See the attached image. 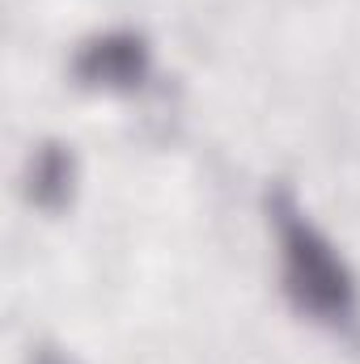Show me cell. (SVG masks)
<instances>
[{
  "instance_id": "cell-3",
  "label": "cell",
  "mask_w": 360,
  "mask_h": 364,
  "mask_svg": "<svg viewBox=\"0 0 360 364\" xmlns=\"http://www.w3.org/2000/svg\"><path fill=\"white\" fill-rule=\"evenodd\" d=\"M77 186V157L68 144L47 140L26 161V199L43 212H64Z\"/></svg>"
},
{
  "instance_id": "cell-1",
  "label": "cell",
  "mask_w": 360,
  "mask_h": 364,
  "mask_svg": "<svg viewBox=\"0 0 360 364\" xmlns=\"http://www.w3.org/2000/svg\"><path fill=\"white\" fill-rule=\"evenodd\" d=\"M271 216H275V233H280L288 301L301 314L318 318V322H331V326L352 322V314H356V279L348 272V263L339 259V250L322 237V229H314L301 216L292 195L275 191Z\"/></svg>"
},
{
  "instance_id": "cell-2",
  "label": "cell",
  "mask_w": 360,
  "mask_h": 364,
  "mask_svg": "<svg viewBox=\"0 0 360 364\" xmlns=\"http://www.w3.org/2000/svg\"><path fill=\"white\" fill-rule=\"evenodd\" d=\"M73 77L93 90H136L149 77V43L136 30L93 34L73 55Z\"/></svg>"
},
{
  "instance_id": "cell-4",
  "label": "cell",
  "mask_w": 360,
  "mask_h": 364,
  "mask_svg": "<svg viewBox=\"0 0 360 364\" xmlns=\"http://www.w3.org/2000/svg\"><path fill=\"white\" fill-rule=\"evenodd\" d=\"M30 364H77V360H68V356L55 352V348H38V352L30 356Z\"/></svg>"
}]
</instances>
